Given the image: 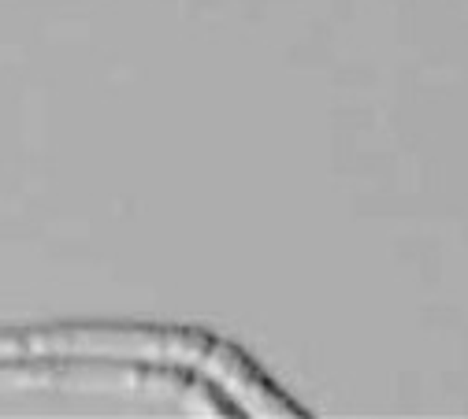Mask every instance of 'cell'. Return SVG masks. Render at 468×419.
Returning <instances> with one entry per match:
<instances>
[{
    "mask_svg": "<svg viewBox=\"0 0 468 419\" xmlns=\"http://www.w3.org/2000/svg\"><path fill=\"white\" fill-rule=\"evenodd\" d=\"M5 356H115L164 368H186L216 382L250 415L298 419L309 415L290 401L250 356L197 327H156V323H64V327H23L5 334Z\"/></svg>",
    "mask_w": 468,
    "mask_h": 419,
    "instance_id": "cell-1",
    "label": "cell"
},
{
    "mask_svg": "<svg viewBox=\"0 0 468 419\" xmlns=\"http://www.w3.org/2000/svg\"><path fill=\"white\" fill-rule=\"evenodd\" d=\"M64 386L97 393H138L156 401H179L197 415H234L239 401L223 393L197 372L164 368L145 361H115V356H8L5 382L19 386Z\"/></svg>",
    "mask_w": 468,
    "mask_h": 419,
    "instance_id": "cell-2",
    "label": "cell"
}]
</instances>
